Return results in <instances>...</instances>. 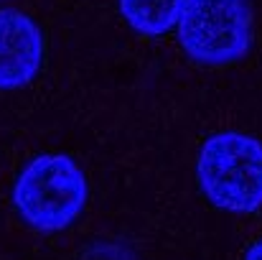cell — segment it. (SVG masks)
I'll return each instance as SVG.
<instances>
[{
    "label": "cell",
    "mask_w": 262,
    "mask_h": 260,
    "mask_svg": "<svg viewBox=\"0 0 262 260\" xmlns=\"http://www.w3.org/2000/svg\"><path fill=\"white\" fill-rule=\"evenodd\" d=\"M46 62L41 26L23 10L0 8V92L31 85Z\"/></svg>",
    "instance_id": "obj_4"
},
{
    "label": "cell",
    "mask_w": 262,
    "mask_h": 260,
    "mask_svg": "<svg viewBox=\"0 0 262 260\" xmlns=\"http://www.w3.org/2000/svg\"><path fill=\"white\" fill-rule=\"evenodd\" d=\"M196 186L222 212H257L262 207V143L239 130L209 135L196 156Z\"/></svg>",
    "instance_id": "obj_2"
},
{
    "label": "cell",
    "mask_w": 262,
    "mask_h": 260,
    "mask_svg": "<svg viewBox=\"0 0 262 260\" xmlns=\"http://www.w3.org/2000/svg\"><path fill=\"white\" fill-rule=\"evenodd\" d=\"M178 46L201 67H229L252 46L247 0H186L176 26Z\"/></svg>",
    "instance_id": "obj_3"
},
{
    "label": "cell",
    "mask_w": 262,
    "mask_h": 260,
    "mask_svg": "<svg viewBox=\"0 0 262 260\" xmlns=\"http://www.w3.org/2000/svg\"><path fill=\"white\" fill-rule=\"evenodd\" d=\"M10 196L13 209L26 227L61 232L87 209L89 181L72 156L43 153L20 169Z\"/></svg>",
    "instance_id": "obj_1"
},
{
    "label": "cell",
    "mask_w": 262,
    "mask_h": 260,
    "mask_svg": "<svg viewBox=\"0 0 262 260\" xmlns=\"http://www.w3.org/2000/svg\"><path fill=\"white\" fill-rule=\"evenodd\" d=\"M242 260H262V237L260 240H255V243L247 248V253H245V258Z\"/></svg>",
    "instance_id": "obj_6"
},
{
    "label": "cell",
    "mask_w": 262,
    "mask_h": 260,
    "mask_svg": "<svg viewBox=\"0 0 262 260\" xmlns=\"http://www.w3.org/2000/svg\"><path fill=\"white\" fill-rule=\"evenodd\" d=\"M117 8L135 33L158 38L176 31L186 0H117Z\"/></svg>",
    "instance_id": "obj_5"
}]
</instances>
